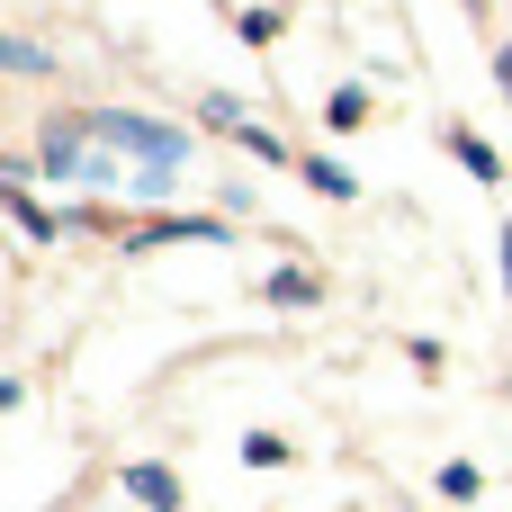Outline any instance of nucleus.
<instances>
[{
    "label": "nucleus",
    "instance_id": "obj_1",
    "mask_svg": "<svg viewBox=\"0 0 512 512\" xmlns=\"http://www.w3.org/2000/svg\"><path fill=\"white\" fill-rule=\"evenodd\" d=\"M126 495H144L153 512H171V504H180V486H171L162 468H126Z\"/></svg>",
    "mask_w": 512,
    "mask_h": 512
},
{
    "label": "nucleus",
    "instance_id": "obj_2",
    "mask_svg": "<svg viewBox=\"0 0 512 512\" xmlns=\"http://www.w3.org/2000/svg\"><path fill=\"white\" fill-rule=\"evenodd\" d=\"M450 144H459V162H468V171H477V180H495V171H504V162H495V153H486V144H477V135H450Z\"/></svg>",
    "mask_w": 512,
    "mask_h": 512
},
{
    "label": "nucleus",
    "instance_id": "obj_3",
    "mask_svg": "<svg viewBox=\"0 0 512 512\" xmlns=\"http://www.w3.org/2000/svg\"><path fill=\"white\" fill-rule=\"evenodd\" d=\"M270 297H279V306H306V297H315V279H306V270H279V279H270Z\"/></svg>",
    "mask_w": 512,
    "mask_h": 512
},
{
    "label": "nucleus",
    "instance_id": "obj_4",
    "mask_svg": "<svg viewBox=\"0 0 512 512\" xmlns=\"http://www.w3.org/2000/svg\"><path fill=\"white\" fill-rule=\"evenodd\" d=\"M0 63H9V72H45V54H36V45H9V36H0Z\"/></svg>",
    "mask_w": 512,
    "mask_h": 512
},
{
    "label": "nucleus",
    "instance_id": "obj_5",
    "mask_svg": "<svg viewBox=\"0 0 512 512\" xmlns=\"http://www.w3.org/2000/svg\"><path fill=\"white\" fill-rule=\"evenodd\" d=\"M504 90H512V45H504Z\"/></svg>",
    "mask_w": 512,
    "mask_h": 512
},
{
    "label": "nucleus",
    "instance_id": "obj_6",
    "mask_svg": "<svg viewBox=\"0 0 512 512\" xmlns=\"http://www.w3.org/2000/svg\"><path fill=\"white\" fill-rule=\"evenodd\" d=\"M504 270H512V234H504Z\"/></svg>",
    "mask_w": 512,
    "mask_h": 512
}]
</instances>
